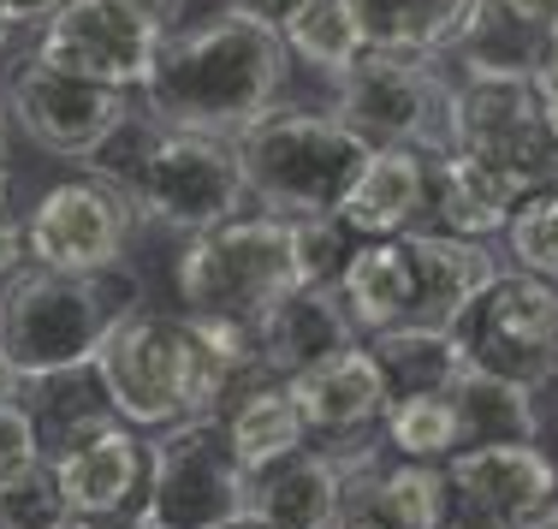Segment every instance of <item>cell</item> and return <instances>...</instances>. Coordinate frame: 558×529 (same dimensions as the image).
Masks as SVG:
<instances>
[{
	"label": "cell",
	"mask_w": 558,
	"mask_h": 529,
	"mask_svg": "<svg viewBox=\"0 0 558 529\" xmlns=\"http://www.w3.org/2000/svg\"><path fill=\"white\" fill-rule=\"evenodd\" d=\"M286 77H291L286 43L262 24L220 12V19H203L191 31H167L155 72L143 84V101H149L161 131L238 143L250 125L279 113Z\"/></svg>",
	"instance_id": "obj_1"
},
{
	"label": "cell",
	"mask_w": 558,
	"mask_h": 529,
	"mask_svg": "<svg viewBox=\"0 0 558 529\" xmlns=\"http://www.w3.org/2000/svg\"><path fill=\"white\" fill-rule=\"evenodd\" d=\"M232 149L238 167H244L250 203H262V215L274 220H333L356 173H363V161L375 155L333 113H303V108L268 113Z\"/></svg>",
	"instance_id": "obj_2"
},
{
	"label": "cell",
	"mask_w": 558,
	"mask_h": 529,
	"mask_svg": "<svg viewBox=\"0 0 558 529\" xmlns=\"http://www.w3.org/2000/svg\"><path fill=\"white\" fill-rule=\"evenodd\" d=\"M137 298L113 303L101 280L54 268H19L0 292V363L19 387L77 375L96 363L101 339Z\"/></svg>",
	"instance_id": "obj_3"
},
{
	"label": "cell",
	"mask_w": 558,
	"mask_h": 529,
	"mask_svg": "<svg viewBox=\"0 0 558 529\" xmlns=\"http://www.w3.org/2000/svg\"><path fill=\"white\" fill-rule=\"evenodd\" d=\"M179 298L191 315H220V322L256 327L286 292H298V227L274 215L256 220H226V227L203 232L184 244L179 268Z\"/></svg>",
	"instance_id": "obj_4"
},
{
	"label": "cell",
	"mask_w": 558,
	"mask_h": 529,
	"mask_svg": "<svg viewBox=\"0 0 558 529\" xmlns=\"http://www.w3.org/2000/svg\"><path fill=\"white\" fill-rule=\"evenodd\" d=\"M451 77L440 60L416 55H363L344 77H333V113L351 137L368 149H416L446 155L451 149Z\"/></svg>",
	"instance_id": "obj_5"
},
{
	"label": "cell",
	"mask_w": 558,
	"mask_h": 529,
	"mask_svg": "<svg viewBox=\"0 0 558 529\" xmlns=\"http://www.w3.org/2000/svg\"><path fill=\"white\" fill-rule=\"evenodd\" d=\"M119 184L131 191L143 220H155L167 232H184V238H203V232L226 227L250 203L238 149L220 137H191V131H155L131 155Z\"/></svg>",
	"instance_id": "obj_6"
},
{
	"label": "cell",
	"mask_w": 558,
	"mask_h": 529,
	"mask_svg": "<svg viewBox=\"0 0 558 529\" xmlns=\"http://www.w3.org/2000/svg\"><path fill=\"white\" fill-rule=\"evenodd\" d=\"M451 149L494 167L517 196L558 191V137L517 72H470L451 89Z\"/></svg>",
	"instance_id": "obj_7"
},
{
	"label": "cell",
	"mask_w": 558,
	"mask_h": 529,
	"mask_svg": "<svg viewBox=\"0 0 558 529\" xmlns=\"http://www.w3.org/2000/svg\"><path fill=\"white\" fill-rule=\"evenodd\" d=\"M250 512V470L232 458L220 417H184L149 441V506L161 529H220Z\"/></svg>",
	"instance_id": "obj_8"
},
{
	"label": "cell",
	"mask_w": 558,
	"mask_h": 529,
	"mask_svg": "<svg viewBox=\"0 0 558 529\" xmlns=\"http://www.w3.org/2000/svg\"><path fill=\"white\" fill-rule=\"evenodd\" d=\"M137 227H143V215L113 173L60 179L54 191H43V203L24 215V256H31V268L101 280L108 268L125 262Z\"/></svg>",
	"instance_id": "obj_9"
},
{
	"label": "cell",
	"mask_w": 558,
	"mask_h": 529,
	"mask_svg": "<svg viewBox=\"0 0 558 529\" xmlns=\"http://www.w3.org/2000/svg\"><path fill=\"white\" fill-rule=\"evenodd\" d=\"M48 465L84 529H131L149 506V441H137L131 422H119L113 411L60 422Z\"/></svg>",
	"instance_id": "obj_10"
},
{
	"label": "cell",
	"mask_w": 558,
	"mask_h": 529,
	"mask_svg": "<svg viewBox=\"0 0 558 529\" xmlns=\"http://www.w3.org/2000/svg\"><path fill=\"white\" fill-rule=\"evenodd\" d=\"M89 375H96L108 411L131 429L184 422V315L131 303L108 327Z\"/></svg>",
	"instance_id": "obj_11"
},
{
	"label": "cell",
	"mask_w": 558,
	"mask_h": 529,
	"mask_svg": "<svg viewBox=\"0 0 558 529\" xmlns=\"http://www.w3.org/2000/svg\"><path fill=\"white\" fill-rule=\"evenodd\" d=\"M7 113L19 119V131L48 155H65V161H89L125 131L131 101L125 89H101L89 77H72L60 65L24 55L7 77Z\"/></svg>",
	"instance_id": "obj_12"
},
{
	"label": "cell",
	"mask_w": 558,
	"mask_h": 529,
	"mask_svg": "<svg viewBox=\"0 0 558 529\" xmlns=\"http://www.w3.org/2000/svg\"><path fill=\"white\" fill-rule=\"evenodd\" d=\"M161 43H167L161 24L149 12L125 7V0H65L43 24L36 60L60 65L72 77H89L101 89H143Z\"/></svg>",
	"instance_id": "obj_13"
},
{
	"label": "cell",
	"mask_w": 558,
	"mask_h": 529,
	"mask_svg": "<svg viewBox=\"0 0 558 529\" xmlns=\"http://www.w3.org/2000/svg\"><path fill=\"white\" fill-rule=\"evenodd\" d=\"M558 500L541 446H470L446 465V529H517Z\"/></svg>",
	"instance_id": "obj_14"
},
{
	"label": "cell",
	"mask_w": 558,
	"mask_h": 529,
	"mask_svg": "<svg viewBox=\"0 0 558 529\" xmlns=\"http://www.w3.org/2000/svg\"><path fill=\"white\" fill-rule=\"evenodd\" d=\"M291 399H298V417H303V434H310L315 453H333V458H351V453H368L380 446V422H387V375H380L375 351L368 346H351L339 357H327L322 369L286 381Z\"/></svg>",
	"instance_id": "obj_15"
},
{
	"label": "cell",
	"mask_w": 558,
	"mask_h": 529,
	"mask_svg": "<svg viewBox=\"0 0 558 529\" xmlns=\"http://www.w3.org/2000/svg\"><path fill=\"white\" fill-rule=\"evenodd\" d=\"M410 256V310L404 327H440L458 334L463 315L482 303V292L499 280V262L487 256V244L451 232H404Z\"/></svg>",
	"instance_id": "obj_16"
},
{
	"label": "cell",
	"mask_w": 558,
	"mask_h": 529,
	"mask_svg": "<svg viewBox=\"0 0 558 529\" xmlns=\"http://www.w3.org/2000/svg\"><path fill=\"white\" fill-rule=\"evenodd\" d=\"M351 346H363V334H356L339 286H298V292H286L256 322L262 375H274V381H298Z\"/></svg>",
	"instance_id": "obj_17"
},
{
	"label": "cell",
	"mask_w": 558,
	"mask_h": 529,
	"mask_svg": "<svg viewBox=\"0 0 558 529\" xmlns=\"http://www.w3.org/2000/svg\"><path fill=\"white\" fill-rule=\"evenodd\" d=\"M368 453L333 458V453L303 446V453H291V458H279V465L250 476V512L268 518L274 529H339L344 494H351V470Z\"/></svg>",
	"instance_id": "obj_18"
},
{
	"label": "cell",
	"mask_w": 558,
	"mask_h": 529,
	"mask_svg": "<svg viewBox=\"0 0 558 529\" xmlns=\"http://www.w3.org/2000/svg\"><path fill=\"white\" fill-rule=\"evenodd\" d=\"M434 203V155L416 149H375L344 196L339 220L356 244L368 238H404L416 232V215Z\"/></svg>",
	"instance_id": "obj_19"
},
{
	"label": "cell",
	"mask_w": 558,
	"mask_h": 529,
	"mask_svg": "<svg viewBox=\"0 0 558 529\" xmlns=\"http://www.w3.org/2000/svg\"><path fill=\"white\" fill-rule=\"evenodd\" d=\"M487 0H351L368 55H416L440 60L470 43Z\"/></svg>",
	"instance_id": "obj_20"
},
{
	"label": "cell",
	"mask_w": 558,
	"mask_h": 529,
	"mask_svg": "<svg viewBox=\"0 0 558 529\" xmlns=\"http://www.w3.org/2000/svg\"><path fill=\"white\" fill-rule=\"evenodd\" d=\"M220 429H226V441H232V458L250 476L310 446L303 417H298V399H291V387H286V381H274V375L250 381V387L220 411Z\"/></svg>",
	"instance_id": "obj_21"
},
{
	"label": "cell",
	"mask_w": 558,
	"mask_h": 529,
	"mask_svg": "<svg viewBox=\"0 0 558 529\" xmlns=\"http://www.w3.org/2000/svg\"><path fill=\"white\" fill-rule=\"evenodd\" d=\"M451 417H458V453L470 446H535L541 417H535V393L511 387V381L487 375V369H463L446 387Z\"/></svg>",
	"instance_id": "obj_22"
},
{
	"label": "cell",
	"mask_w": 558,
	"mask_h": 529,
	"mask_svg": "<svg viewBox=\"0 0 558 529\" xmlns=\"http://www.w3.org/2000/svg\"><path fill=\"white\" fill-rule=\"evenodd\" d=\"M517 203H523V196H517L494 167L470 161V155H458V149L434 155V215H440V227L451 238H475V244H482V238L505 232V220L517 215Z\"/></svg>",
	"instance_id": "obj_23"
},
{
	"label": "cell",
	"mask_w": 558,
	"mask_h": 529,
	"mask_svg": "<svg viewBox=\"0 0 558 529\" xmlns=\"http://www.w3.org/2000/svg\"><path fill=\"white\" fill-rule=\"evenodd\" d=\"M339 298L351 310L356 334H387V327H404L410 310V256H404V238H368V244L351 250L339 274Z\"/></svg>",
	"instance_id": "obj_24"
},
{
	"label": "cell",
	"mask_w": 558,
	"mask_h": 529,
	"mask_svg": "<svg viewBox=\"0 0 558 529\" xmlns=\"http://www.w3.org/2000/svg\"><path fill=\"white\" fill-rule=\"evenodd\" d=\"M380 375H387L392 399H422V393H446L451 381L470 369V351H463L458 334H440V327H387V334L368 339Z\"/></svg>",
	"instance_id": "obj_25"
},
{
	"label": "cell",
	"mask_w": 558,
	"mask_h": 529,
	"mask_svg": "<svg viewBox=\"0 0 558 529\" xmlns=\"http://www.w3.org/2000/svg\"><path fill=\"white\" fill-rule=\"evenodd\" d=\"M458 334H499V339H558V286L511 268L482 292Z\"/></svg>",
	"instance_id": "obj_26"
},
{
	"label": "cell",
	"mask_w": 558,
	"mask_h": 529,
	"mask_svg": "<svg viewBox=\"0 0 558 529\" xmlns=\"http://www.w3.org/2000/svg\"><path fill=\"white\" fill-rule=\"evenodd\" d=\"M279 43H286V55H298L303 65H315V72H327V77H344L368 55L351 0H310V7L279 31Z\"/></svg>",
	"instance_id": "obj_27"
},
{
	"label": "cell",
	"mask_w": 558,
	"mask_h": 529,
	"mask_svg": "<svg viewBox=\"0 0 558 529\" xmlns=\"http://www.w3.org/2000/svg\"><path fill=\"white\" fill-rule=\"evenodd\" d=\"M380 441L392 446L398 458H451L458 453V417H451L446 393H422V399H392L387 422H380Z\"/></svg>",
	"instance_id": "obj_28"
},
{
	"label": "cell",
	"mask_w": 558,
	"mask_h": 529,
	"mask_svg": "<svg viewBox=\"0 0 558 529\" xmlns=\"http://www.w3.org/2000/svg\"><path fill=\"white\" fill-rule=\"evenodd\" d=\"M505 250L523 274L558 286V191H541V196H523L517 215L505 220Z\"/></svg>",
	"instance_id": "obj_29"
},
{
	"label": "cell",
	"mask_w": 558,
	"mask_h": 529,
	"mask_svg": "<svg viewBox=\"0 0 558 529\" xmlns=\"http://www.w3.org/2000/svg\"><path fill=\"white\" fill-rule=\"evenodd\" d=\"M0 529H77L72 500H65L54 465H36L12 482H0Z\"/></svg>",
	"instance_id": "obj_30"
},
{
	"label": "cell",
	"mask_w": 558,
	"mask_h": 529,
	"mask_svg": "<svg viewBox=\"0 0 558 529\" xmlns=\"http://www.w3.org/2000/svg\"><path fill=\"white\" fill-rule=\"evenodd\" d=\"M298 227V274L303 286H339L344 262H351L356 238L344 232V220H291Z\"/></svg>",
	"instance_id": "obj_31"
},
{
	"label": "cell",
	"mask_w": 558,
	"mask_h": 529,
	"mask_svg": "<svg viewBox=\"0 0 558 529\" xmlns=\"http://www.w3.org/2000/svg\"><path fill=\"white\" fill-rule=\"evenodd\" d=\"M43 458H48V446H43V429H36L31 405L0 399V482H12V476L36 470Z\"/></svg>",
	"instance_id": "obj_32"
},
{
	"label": "cell",
	"mask_w": 558,
	"mask_h": 529,
	"mask_svg": "<svg viewBox=\"0 0 558 529\" xmlns=\"http://www.w3.org/2000/svg\"><path fill=\"white\" fill-rule=\"evenodd\" d=\"M487 7H494L499 19H511L523 36H535V43H547L558 31V0H487Z\"/></svg>",
	"instance_id": "obj_33"
},
{
	"label": "cell",
	"mask_w": 558,
	"mask_h": 529,
	"mask_svg": "<svg viewBox=\"0 0 558 529\" xmlns=\"http://www.w3.org/2000/svg\"><path fill=\"white\" fill-rule=\"evenodd\" d=\"M303 7H310V0H226V12H232V19H250V24H262V31H274V36L286 31Z\"/></svg>",
	"instance_id": "obj_34"
},
{
	"label": "cell",
	"mask_w": 558,
	"mask_h": 529,
	"mask_svg": "<svg viewBox=\"0 0 558 529\" xmlns=\"http://www.w3.org/2000/svg\"><path fill=\"white\" fill-rule=\"evenodd\" d=\"M529 84H535V101H541V119H547V131L558 137V43H547V55L535 60Z\"/></svg>",
	"instance_id": "obj_35"
},
{
	"label": "cell",
	"mask_w": 558,
	"mask_h": 529,
	"mask_svg": "<svg viewBox=\"0 0 558 529\" xmlns=\"http://www.w3.org/2000/svg\"><path fill=\"white\" fill-rule=\"evenodd\" d=\"M65 0H0V31H24V24H48Z\"/></svg>",
	"instance_id": "obj_36"
},
{
	"label": "cell",
	"mask_w": 558,
	"mask_h": 529,
	"mask_svg": "<svg viewBox=\"0 0 558 529\" xmlns=\"http://www.w3.org/2000/svg\"><path fill=\"white\" fill-rule=\"evenodd\" d=\"M19 268H24V227L0 208V280H12Z\"/></svg>",
	"instance_id": "obj_37"
},
{
	"label": "cell",
	"mask_w": 558,
	"mask_h": 529,
	"mask_svg": "<svg viewBox=\"0 0 558 529\" xmlns=\"http://www.w3.org/2000/svg\"><path fill=\"white\" fill-rule=\"evenodd\" d=\"M125 7L149 12V19H155V24H161V31H167V24L179 19V7H184V0H125Z\"/></svg>",
	"instance_id": "obj_38"
},
{
	"label": "cell",
	"mask_w": 558,
	"mask_h": 529,
	"mask_svg": "<svg viewBox=\"0 0 558 529\" xmlns=\"http://www.w3.org/2000/svg\"><path fill=\"white\" fill-rule=\"evenodd\" d=\"M517 529H558V500H553V506H541L535 518H529V524H517Z\"/></svg>",
	"instance_id": "obj_39"
},
{
	"label": "cell",
	"mask_w": 558,
	"mask_h": 529,
	"mask_svg": "<svg viewBox=\"0 0 558 529\" xmlns=\"http://www.w3.org/2000/svg\"><path fill=\"white\" fill-rule=\"evenodd\" d=\"M220 529H274L268 518H256V512H238V518L232 524H220Z\"/></svg>",
	"instance_id": "obj_40"
},
{
	"label": "cell",
	"mask_w": 558,
	"mask_h": 529,
	"mask_svg": "<svg viewBox=\"0 0 558 529\" xmlns=\"http://www.w3.org/2000/svg\"><path fill=\"white\" fill-rule=\"evenodd\" d=\"M0 208H7V119H0Z\"/></svg>",
	"instance_id": "obj_41"
},
{
	"label": "cell",
	"mask_w": 558,
	"mask_h": 529,
	"mask_svg": "<svg viewBox=\"0 0 558 529\" xmlns=\"http://www.w3.org/2000/svg\"><path fill=\"white\" fill-rule=\"evenodd\" d=\"M12 393H19V381L7 375V363H0V399H12Z\"/></svg>",
	"instance_id": "obj_42"
},
{
	"label": "cell",
	"mask_w": 558,
	"mask_h": 529,
	"mask_svg": "<svg viewBox=\"0 0 558 529\" xmlns=\"http://www.w3.org/2000/svg\"><path fill=\"white\" fill-rule=\"evenodd\" d=\"M77 529H84V524H77Z\"/></svg>",
	"instance_id": "obj_43"
}]
</instances>
